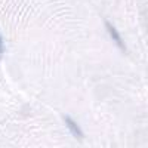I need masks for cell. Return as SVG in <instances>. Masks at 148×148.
<instances>
[{"mask_svg":"<svg viewBox=\"0 0 148 148\" xmlns=\"http://www.w3.org/2000/svg\"><path fill=\"white\" fill-rule=\"evenodd\" d=\"M105 27H107V30H108V33L111 36V39L116 42V45L121 49V51H126V45H125V42L121 40V36L119 34V31L116 30V27H113L110 22H105Z\"/></svg>","mask_w":148,"mask_h":148,"instance_id":"1","label":"cell"},{"mask_svg":"<svg viewBox=\"0 0 148 148\" xmlns=\"http://www.w3.org/2000/svg\"><path fill=\"white\" fill-rule=\"evenodd\" d=\"M64 121H65V125H67V127L70 129V132L74 135L76 138H79V139H82L83 138V132H82V129H80V126L77 125L76 121H74L71 117H68V116H65L64 117Z\"/></svg>","mask_w":148,"mask_h":148,"instance_id":"2","label":"cell"},{"mask_svg":"<svg viewBox=\"0 0 148 148\" xmlns=\"http://www.w3.org/2000/svg\"><path fill=\"white\" fill-rule=\"evenodd\" d=\"M2 52H3V43H2V39H0V56H2Z\"/></svg>","mask_w":148,"mask_h":148,"instance_id":"3","label":"cell"}]
</instances>
